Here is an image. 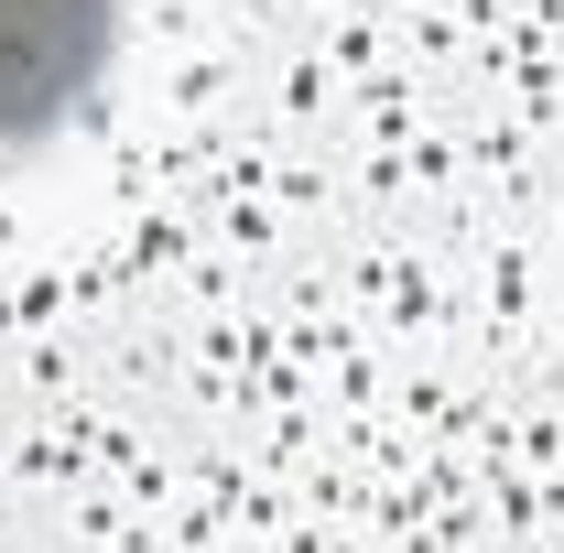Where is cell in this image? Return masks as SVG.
I'll list each match as a JSON object with an SVG mask.
<instances>
[{"label": "cell", "instance_id": "cell-1", "mask_svg": "<svg viewBox=\"0 0 564 553\" xmlns=\"http://www.w3.org/2000/svg\"><path fill=\"white\" fill-rule=\"evenodd\" d=\"M120 0H0V152L55 141L98 98Z\"/></svg>", "mask_w": 564, "mask_h": 553}]
</instances>
